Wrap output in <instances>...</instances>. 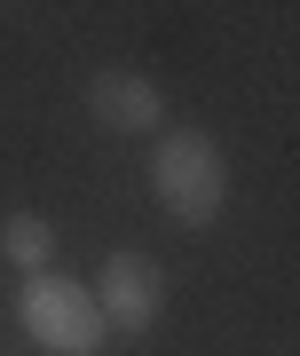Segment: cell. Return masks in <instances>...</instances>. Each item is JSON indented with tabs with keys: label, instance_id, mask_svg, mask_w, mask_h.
<instances>
[{
	"label": "cell",
	"instance_id": "5b68a950",
	"mask_svg": "<svg viewBox=\"0 0 300 356\" xmlns=\"http://www.w3.org/2000/svg\"><path fill=\"white\" fill-rule=\"evenodd\" d=\"M0 261L24 269V277H40V269L56 261V222L48 214H8L0 222Z\"/></svg>",
	"mask_w": 300,
	"mask_h": 356
},
{
	"label": "cell",
	"instance_id": "6da1fadb",
	"mask_svg": "<svg viewBox=\"0 0 300 356\" xmlns=\"http://www.w3.org/2000/svg\"><path fill=\"white\" fill-rule=\"evenodd\" d=\"M150 191H158V206L182 229H206L229 206V159H222V143H213L206 127L158 135V151H150Z\"/></svg>",
	"mask_w": 300,
	"mask_h": 356
},
{
	"label": "cell",
	"instance_id": "3957f363",
	"mask_svg": "<svg viewBox=\"0 0 300 356\" xmlns=\"http://www.w3.org/2000/svg\"><path fill=\"white\" fill-rule=\"evenodd\" d=\"M158 309H166V269L150 261V254H135V245H119L111 261H103V277H95V317H103V332H150L158 325Z\"/></svg>",
	"mask_w": 300,
	"mask_h": 356
},
{
	"label": "cell",
	"instance_id": "277c9868",
	"mask_svg": "<svg viewBox=\"0 0 300 356\" xmlns=\"http://www.w3.org/2000/svg\"><path fill=\"white\" fill-rule=\"evenodd\" d=\"M88 111H95L111 135H150V127L166 119V95H158V79H142V72L111 64V72H95V79H88Z\"/></svg>",
	"mask_w": 300,
	"mask_h": 356
},
{
	"label": "cell",
	"instance_id": "7a4b0ae2",
	"mask_svg": "<svg viewBox=\"0 0 300 356\" xmlns=\"http://www.w3.org/2000/svg\"><path fill=\"white\" fill-rule=\"evenodd\" d=\"M16 317H24V332H32L48 356H95L103 341H111V332H103V317H95V293L72 285V277H56V269L24 277Z\"/></svg>",
	"mask_w": 300,
	"mask_h": 356
}]
</instances>
